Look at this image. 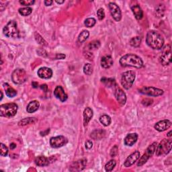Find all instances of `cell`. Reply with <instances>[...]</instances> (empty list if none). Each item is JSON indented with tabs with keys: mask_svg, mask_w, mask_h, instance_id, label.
<instances>
[{
	"mask_svg": "<svg viewBox=\"0 0 172 172\" xmlns=\"http://www.w3.org/2000/svg\"><path fill=\"white\" fill-rule=\"evenodd\" d=\"M37 75L41 79H48L52 78V71L51 68L48 67H41L38 70Z\"/></svg>",
	"mask_w": 172,
	"mask_h": 172,
	"instance_id": "ac0fdd59",
	"label": "cell"
},
{
	"mask_svg": "<svg viewBox=\"0 0 172 172\" xmlns=\"http://www.w3.org/2000/svg\"><path fill=\"white\" fill-rule=\"evenodd\" d=\"M118 152V147L117 145H114L110 151V156L112 157L117 156Z\"/></svg>",
	"mask_w": 172,
	"mask_h": 172,
	"instance_id": "b9f144b4",
	"label": "cell"
},
{
	"mask_svg": "<svg viewBox=\"0 0 172 172\" xmlns=\"http://www.w3.org/2000/svg\"><path fill=\"white\" fill-rule=\"evenodd\" d=\"M114 87V96L116 99H117L118 102L120 104L121 106H124L126 102V95L125 92L120 87L117 86V85H116Z\"/></svg>",
	"mask_w": 172,
	"mask_h": 172,
	"instance_id": "4fadbf2b",
	"label": "cell"
},
{
	"mask_svg": "<svg viewBox=\"0 0 172 172\" xmlns=\"http://www.w3.org/2000/svg\"><path fill=\"white\" fill-rule=\"evenodd\" d=\"M146 43L154 50H160L163 47L164 38L157 31L150 30L147 34Z\"/></svg>",
	"mask_w": 172,
	"mask_h": 172,
	"instance_id": "6da1fadb",
	"label": "cell"
},
{
	"mask_svg": "<svg viewBox=\"0 0 172 172\" xmlns=\"http://www.w3.org/2000/svg\"><path fill=\"white\" fill-rule=\"evenodd\" d=\"M1 95H2V97H1V100H2L3 99V92H2V91H1Z\"/></svg>",
	"mask_w": 172,
	"mask_h": 172,
	"instance_id": "f5cc1de1",
	"label": "cell"
},
{
	"mask_svg": "<svg viewBox=\"0 0 172 172\" xmlns=\"http://www.w3.org/2000/svg\"><path fill=\"white\" fill-rule=\"evenodd\" d=\"M40 89L42 90H43L44 92H47L48 91V86L46 84H43V85H41L40 86Z\"/></svg>",
	"mask_w": 172,
	"mask_h": 172,
	"instance_id": "bcb514c9",
	"label": "cell"
},
{
	"mask_svg": "<svg viewBox=\"0 0 172 172\" xmlns=\"http://www.w3.org/2000/svg\"><path fill=\"white\" fill-rule=\"evenodd\" d=\"M40 107V103L36 100L31 101L29 104L27 105L26 107V111L28 113H34V112H36L38 108Z\"/></svg>",
	"mask_w": 172,
	"mask_h": 172,
	"instance_id": "cb8c5ba5",
	"label": "cell"
},
{
	"mask_svg": "<svg viewBox=\"0 0 172 172\" xmlns=\"http://www.w3.org/2000/svg\"><path fill=\"white\" fill-rule=\"evenodd\" d=\"M140 156H141V154H140L139 151H135V152L131 153V155L126 158L124 163V166L125 167H129L132 166L139 159Z\"/></svg>",
	"mask_w": 172,
	"mask_h": 172,
	"instance_id": "9a60e30c",
	"label": "cell"
},
{
	"mask_svg": "<svg viewBox=\"0 0 172 172\" xmlns=\"http://www.w3.org/2000/svg\"><path fill=\"white\" fill-rule=\"evenodd\" d=\"M141 38L140 36L133 37L130 40V44L133 47H139L141 45Z\"/></svg>",
	"mask_w": 172,
	"mask_h": 172,
	"instance_id": "d6a6232c",
	"label": "cell"
},
{
	"mask_svg": "<svg viewBox=\"0 0 172 172\" xmlns=\"http://www.w3.org/2000/svg\"><path fill=\"white\" fill-rule=\"evenodd\" d=\"M55 2L56 3H57L58 4H62V3H63L65 2L64 0H62V1H59V0H55Z\"/></svg>",
	"mask_w": 172,
	"mask_h": 172,
	"instance_id": "f907efd6",
	"label": "cell"
},
{
	"mask_svg": "<svg viewBox=\"0 0 172 172\" xmlns=\"http://www.w3.org/2000/svg\"><path fill=\"white\" fill-rule=\"evenodd\" d=\"M163 48V54L161 55L159 61L163 66H167L171 63V48L170 44H167Z\"/></svg>",
	"mask_w": 172,
	"mask_h": 172,
	"instance_id": "30bf717a",
	"label": "cell"
},
{
	"mask_svg": "<svg viewBox=\"0 0 172 172\" xmlns=\"http://www.w3.org/2000/svg\"><path fill=\"white\" fill-rule=\"evenodd\" d=\"M3 34L9 38H16L18 37L19 31L17 29V23L14 20H10V22L3 27Z\"/></svg>",
	"mask_w": 172,
	"mask_h": 172,
	"instance_id": "5b68a950",
	"label": "cell"
},
{
	"mask_svg": "<svg viewBox=\"0 0 172 172\" xmlns=\"http://www.w3.org/2000/svg\"><path fill=\"white\" fill-rule=\"evenodd\" d=\"M101 83H103L105 86L108 87H115L117 85L116 81L114 79L112 78H103L101 79Z\"/></svg>",
	"mask_w": 172,
	"mask_h": 172,
	"instance_id": "83f0119b",
	"label": "cell"
},
{
	"mask_svg": "<svg viewBox=\"0 0 172 172\" xmlns=\"http://www.w3.org/2000/svg\"><path fill=\"white\" fill-rule=\"evenodd\" d=\"M136 78V73L134 71H127L122 74L121 85L125 90L131 89L133 86Z\"/></svg>",
	"mask_w": 172,
	"mask_h": 172,
	"instance_id": "277c9868",
	"label": "cell"
},
{
	"mask_svg": "<svg viewBox=\"0 0 172 172\" xmlns=\"http://www.w3.org/2000/svg\"><path fill=\"white\" fill-rule=\"evenodd\" d=\"M37 121V120L36 119V118H32V117H29V118H25L21 120L19 122H18V125L19 126H26L27 124H34Z\"/></svg>",
	"mask_w": 172,
	"mask_h": 172,
	"instance_id": "4316f807",
	"label": "cell"
},
{
	"mask_svg": "<svg viewBox=\"0 0 172 172\" xmlns=\"http://www.w3.org/2000/svg\"><path fill=\"white\" fill-rule=\"evenodd\" d=\"M87 159H82L72 163L69 167V170L71 171H82L86 166Z\"/></svg>",
	"mask_w": 172,
	"mask_h": 172,
	"instance_id": "5bb4252c",
	"label": "cell"
},
{
	"mask_svg": "<svg viewBox=\"0 0 172 172\" xmlns=\"http://www.w3.org/2000/svg\"><path fill=\"white\" fill-rule=\"evenodd\" d=\"M32 87H34V88H37L38 87V83L37 82H32Z\"/></svg>",
	"mask_w": 172,
	"mask_h": 172,
	"instance_id": "c3c4849f",
	"label": "cell"
},
{
	"mask_svg": "<svg viewBox=\"0 0 172 172\" xmlns=\"http://www.w3.org/2000/svg\"><path fill=\"white\" fill-rule=\"evenodd\" d=\"M155 12H156V15L157 17H162L164 14L165 12V6L163 4H160L159 6H157V8H155Z\"/></svg>",
	"mask_w": 172,
	"mask_h": 172,
	"instance_id": "8d00e7d4",
	"label": "cell"
},
{
	"mask_svg": "<svg viewBox=\"0 0 172 172\" xmlns=\"http://www.w3.org/2000/svg\"><path fill=\"white\" fill-rule=\"evenodd\" d=\"M85 147L87 149H90L92 148L93 147V143L92 141H90V140H88V141H87L85 143Z\"/></svg>",
	"mask_w": 172,
	"mask_h": 172,
	"instance_id": "ee69618b",
	"label": "cell"
},
{
	"mask_svg": "<svg viewBox=\"0 0 172 172\" xmlns=\"http://www.w3.org/2000/svg\"><path fill=\"white\" fill-rule=\"evenodd\" d=\"M97 16L98 19H99L100 20H102L104 19L105 12H104V10L103 8L98 9V10L97 11Z\"/></svg>",
	"mask_w": 172,
	"mask_h": 172,
	"instance_id": "60d3db41",
	"label": "cell"
},
{
	"mask_svg": "<svg viewBox=\"0 0 172 172\" xmlns=\"http://www.w3.org/2000/svg\"><path fill=\"white\" fill-rule=\"evenodd\" d=\"M19 13L23 16H28L30 15L32 12V8L30 7H25V8H22L18 10Z\"/></svg>",
	"mask_w": 172,
	"mask_h": 172,
	"instance_id": "1f68e13d",
	"label": "cell"
},
{
	"mask_svg": "<svg viewBox=\"0 0 172 172\" xmlns=\"http://www.w3.org/2000/svg\"><path fill=\"white\" fill-rule=\"evenodd\" d=\"M108 8H109L110 13L114 20L117 22H120L122 19V12L120 7L117 3L110 2L108 4Z\"/></svg>",
	"mask_w": 172,
	"mask_h": 172,
	"instance_id": "8fae6325",
	"label": "cell"
},
{
	"mask_svg": "<svg viewBox=\"0 0 172 172\" xmlns=\"http://www.w3.org/2000/svg\"><path fill=\"white\" fill-rule=\"evenodd\" d=\"M34 162L35 164L38 166L44 167V166H47L50 164L51 160H50V158H48L44 156H39V157H37L36 159H35Z\"/></svg>",
	"mask_w": 172,
	"mask_h": 172,
	"instance_id": "7402d4cb",
	"label": "cell"
},
{
	"mask_svg": "<svg viewBox=\"0 0 172 172\" xmlns=\"http://www.w3.org/2000/svg\"><path fill=\"white\" fill-rule=\"evenodd\" d=\"M93 71H94V67L90 63H86V64L83 66V72L85 74L87 75H92Z\"/></svg>",
	"mask_w": 172,
	"mask_h": 172,
	"instance_id": "e575fe53",
	"label": "cell"
},
{
	"mask_svg": "<svg viewBox=\"0 0 172 172\" xmlns=\"http://www.w3.org/2000/svg\"><path fill=\"white\" fill-rule=\"evenodd\" d=\"M101 66L104 69H108L111 67L113 65L114 61L113 59L110 55L104 56L101 59Z\"/></svg>",
	"mask_w": 172,
	"mask_h": 172,
	"instance_id": "44dd1931",
	"label": "cell"
},
{
	"mask_svg": "<svg viewBox=\"0 0 172 172\" xmlns=\"http://www.w3.org/2000/svg\"><path fill=\"white\" fill-rule=\"evenodd\" d=\"M171 122L170 120L166 119V120H163L157 122L155 126H154V128L158 132H163L168 128H170L171 127Z\"/></svg>",
	"mask_w": 172,
	"mask_h": 172,
	"instance_id": "2e32d148",
	"label": "cell"
},
{
	"mask_svg": "<svg viewBox=\"0 0 172 172\" xmlns=\"http://www.w3.org/2000/svg\"><path fill=\"white\" fill-rule=\"evenodd\" d=\"M65 57H66V56H65V54L59 53V54H57V55H56L55 59H61V60H63V59H64Z\"/></svg>",
	"mask_w": 172,
	"mask_h": 172,
	"instance_id": "f6af8a7d",
	"label": "cell"
},
{
	"mask_svg": "<svg viewBox=\"0 0 172 172\" xmlns=\"http://www.w3.org/2000/svg\"><path fill=\"white\" fill-rule=\"evenodd\" d=\"M100 42L99 40H93L87 45V48H88L89 51H94L96 50V49L99 48L100 47Z\"/></svg>",
	"mask_w": 172,
	"mask_h": 172,
	"instance_id": "4dcf8cb0",
	"label": "cell"
},
{
	"mask_svg": "<svg viewBox=\"0 0 172 172\" xmlns=\"http://www.w3.org/2000/svg\"><path fill=\"white\" fill-rule=\"evenodd\" d=\"M12 80L15 84H22L27 80V73L23 69H16L12 74Z\"/></svg>",
	"mask_w": 172,
	"mask_h": 172,
	"instance_id": "ba28073f",
	"label": "cell"
},
{
	"mask_svg": "<svg viewBox=\"0 0 172 172\" xmlns=\"http://www.w3.org/2000/svg\"><path fill=\"white\" fill-rule=\"evenodd\" d=\"M116 165H117V162H116L115 160L114 159L110 160V161H108V162L106 164V166H105V170L108 172L112 171L115 167Z\"/></svg>",
	"mask_w": 172,
	"mask_h": 172,
	"instance_id": "836d02e7",
	"label": "cell"
},
{
	"mask_svg": "<svg viewBox=\"0 0 172 172\" xmlns=\"http://www.w3.org/2000/svg\"><path fill=\"white\" fill-rule=\"evenodd\" d=\"M120 64L122 67H132L137 69H141L144 66V63L143 59L139 56L129 53L126 54L120 58Z\"/></svg>",
	"mask_w": 172,
	"mask_h": 172,
	"instance_id": "7a4b0ae2",
	"label": "cell"
},
{
	"mask_svg": "<svg viewBox=\"0 0 172 172\" xmlns=\"http://www.w3.org/2000/svg\"><path fill=\"white\" fill-rule=\"evenodd\" d=\"M67 142V139L62 135L54 136L50 139V145L52 148H60V147L65 145Z\"/></svg>",
	"mask_w": 172,
	"mask_h": 172,
	"instance_id": "7c38bea8",
	"label": "cell"
},
{
	"mask_svg": "<svg viewBox=\"0 0 172 172\" xmlns=\"http://www.w3.org/2000/svg\"><path fill=\"white\" fill-rule=\"evenodd\" d=\"M139 93L146 95V96L151 97H157L163 95L164 92L163 90L157 88L155 87H143L142 88L139 90Z\"/></svg>",
	"mask_w": 172,
	"mask_h": 172,
	"instance_id": "9c48e42d",
	"label": "cell"
},
{
	"mask_svg": "<svg viewBox=\"0 0 172 172\" xmlns=\"http://www.w3.org/2000/svg\"><path fill=\"white\" fill-rule=\"evenodd\" d=\"M96 23V20L94 18V17H89V18H87L85 20V22H84V24H85V26L87 28L94 27Z\"/></svg>",
	"mask_w": 172,
	"mask_h": 172,
	"instance_id": "d590c367",
	"label": "cell"
},
{
	"mask_svg": "<svg viewBox=\"0 0 172 172\" xmlns=\"http://www.w3.org/2000/svg\"><path fill=\"white\" fill-rule=\"evenodd\" d=\"M100 122L104 126H108L112 122V119L108 115L104 114L100 117Z\"/></svg>",
	"mask_w": 172,
	"mask_h": 172,
	"instance_id": "f1b7e54d",
	"label": "cell"
},
{
	"mask_svg": "<svg viewBox=\"0 0 172 172\" xmlns=\"http://www.w3.org/2000/svg\"><path fill=\"white\" fill-rule=\"evenodd\" d=\"M53 94L56 98H57L58 100L62 101V102H65L68 98L67 94L65 93V90L60 86H58L55 87Z\"/></svg>",
	"mask_w": 172,
	"mask_h": 172,
	"instance_id": "e0dca14e",
	"label": "cell"
},
{
	"mask_svg": "<svg viewBox=\"0 0 172 172\" xmlns=\"http://www.w3.org/2000/svg\"><path fill=\"white\" fill-rule=\"evenodd\" d=\"M17 105L15 103H7L0 106V116L6 118H12L17 114Z\"/></svg>",
	"mask_w": 172,
	"mask_h": 172,
	"instance_id": "3957f363",
	"label": "cell"
},
{
	"mask_svg": "<svg viewBox=\"0 0 172 172\" xmlns=\"http://www.w3.org/2000/svg\"><path fill=\"white\" fill-rule=\"evenodd\" d=\"M142 104L144 105V106H149L153 104V100L149 99V98H146V99H144L142 101Z\"/></svg>",
	"mask_w": 172,
	"mask_h": 172,
	"instance_id": "7bdbcfd3",
	"label": "cell"
},
{
	"mask_svg": "<svg viewBox=\"0 0 172 172\" xmlns=\"http://www.w3.org/2000/svg\"><path fill=\"white\" fill-rule=\"evenodd\" d=\"M106 135V131L102 129H96L91 133L90 136L94 140H100Z\"/></svg>",
	"mask_w": 172,
	"mask_h": 172,
	"instance_id": "d4e9b609",
	"label": "cell"
},
{
	"mask_svg": "<svg viewBox=\"0 0 172 172\" xmlns=\"http://www.w3.org/2000/svg\"><path fill=\"white\" fill-rule=\"evenodd\" d=\"M94 116V112L92 108L90 107H87L85 108V110L83 111V125L84 126H86L90 121L92 120Z\"/></svg>",
	"mask_w": 172,
	"mask_h": 172,
	"instance_id": "ffe728a7",
	"label": "cell"
},
{
	"mask_svg": "<svg viewBox=\"0 0 172 172\" xmlns=\"http://www.w3.org/2000/svg\"><path fill=\"white\" fill-rule=\"evenodd\" d=\"M16 147V145L15 143H12L10 144V149H14Z\"/></svg>",
	"mask_w": 172,
	"mask_h": 172,
	"instance_id": "681fc988",
	"label": "cell"
},
{
	"mask_svg": "<svg viewBox=\"0 0 172 172\" xmlns=\"http://www.w3.org/2000/svg\"><path fill=\"white\" fill-rule=\"evenodd\" d=\"M35 39H36L37 43L42 45V46H47V42L44 40V38L42 37L38 33H35Z\"/></svg>",
	"mask_w": 172,
	"mask_h": 172,
	"instance_id": "74e56055",
	"label": "cell"
},
{
	"mask_svg": "<svg viewBox=\"0 0 172 172\" xmlns=\"http://www.w3.org/2000/svg\"><path fill=\"white\" fill-rule=\"evenodd\" d=\"M138 140V135L136 133H130L126 135L124 140V145L128 147H131L136 143Z\"/></svg>",
	"mask_w": 172,
	"mask_h": 172,
	"instance_id": "d6986e66",
	"label": "cell"
},
{
	"mask_svg": "<svg viewBox=\"0 0 172 172\" xmlns=\"http://www.w3.org/2000/svg\"><path fill=\"white\" fill-rule=\"evenodd\" d=\"M52 3H53V2H52V0H45L44 5L46 6H50L52 4Z\"/></svg>",
	"mask_w": 172,
	"mask_h": 172,
	"instance_id": "7dc6e473",
	"label": "cell"
},
{
	"mask_svg": "<svg viewBox=\"0 0 172 172\" xmlns=\"http://www.w3.org/2000/svg\"><path fill=\"white\" fill-rule=\"evenodd\" d=\"M171 140L166 139H163L159 143V145H157L155 151L156 156L167 155L171 150Z\"/></svg>",
	"mask_w": 172,
	"mask_h": 172,
	"instance_id": "8992f818",
	"label": "cell"
},
{
	"mask_svg": "<svg viewBox=\"0 0 172 172\" xmlns=\"http://www.w3.org/2000/svg\"><path fill=\"white\" fill-rule=\"evenodd\" d=\"M8 148L4 144L1 143V156L6 157L8 154Z\"/></svg>",
	"mask_w": 172,
	"mask_h": 172,
	"instance_id": "f35d334b",
	"label": "cell"
},
{
	"mask_svg": "<svg viewBox=\"0 0 172 172\" xmlns=\"http://www.w3.org/2000/svg\"><path fill=\"white\" fill-rule=\"evenodd\" d=\"M3 87L5 88L6 91V95L9 97H13L17 95L16 90H15L13 87H10L8 83H4L3 84Z\"/></svg>",
	"mask_w": 172,
	"mask_h": 172,
	"instance_id": "484cf974",
	"label": "cell"
},
{
	"mask_svg": "<svg viewBox=\"0 0 172 172\" xmlns=\"http://www.w3.org/2000/svg\"><path fill=\"white\" fill-rule=\"evenodd\" d=\"M131 10L135 15L136 19L137 20H140L143 18V12L139 5L136 4L131 6Z\"/></svg>",
	"mask_w": 172,
	"mask_h": 172,
	"instance_id": "603a6c76",
	"label": "cell"
},
{
	"mask_svg": "<svg viewBox=\"0 0 172 172\" xmlns=\"http://www.w3.org/2000/svg\"><path fill=\"white\" fill-rule=\"evenodd\" d=\"M89 36H90L89 31H87L86 30H84L79 34L78 41L81 43H84V42H85L87 39V38H89Z\"/></svg>",
	"mask_w": 172,
	"mask_h": 172,
	"instance_id": "f546056e",
	"label": "cell"
},
{
	"mask_svg": "<svg viewBox=\"0 0 172 172\" xmlns=\"http://www.w3.org/2000/svg\"><path fill=\"white\" fill-rule=\"evenodd\" d=\"M20 4H22V6H25L26 7L29 6H32L34 3H35L34 0H22V1L19 2Z\"/></svg>",
	"mask_w": 172,
	"mask_h": 172,
	"instance_id": "ab89813d",
	"label": "cell"
},
{
	"mask_svg": "<svg viewBox=\"0 0 172 172\" xmlns=\"http://www.w3.org/2000/svg\"><path fill=\"white\" fill-rule=\"evenodd\" d=\"M171 134H172V131H170L167 134V136H168V137H171Z\"/></svg>",
	"mask_w": 172,
	"mask_h": 172,
	"instance_id": "816d5d0a",
	"label": "cell"
},
{
	"mask_svg": "<svg viewBox=\"0 0 172 172\" xmlns=\"http://www.w3.org/2000/svg\"><path fill=\"white\" fill-rule=\"evenodd\" d=\"M157 145L158 144L157 142H153L152 144H151V145L147 147L145 153L143 154V155L141 158H140L139 162L137 163L138 167H141L144 164H145L147 162V161L149 159V158L155 153Z\"/></svg>",
	"mask_w": 172,
	"mask_h": 172,
	"instance_id": "52a82bcc",
	"label": "cell"
}]
</instances>
